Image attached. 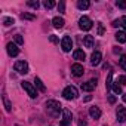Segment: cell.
<instances>
[{"label": "cell", "instance_id": "obj_1", "mask_svg": "<svg viewBox=\"0 0 126 126\" xmlns=\"http://www.w3.org/2000/svg\"><path fill=\"white\" fill-rule=\"evenodd\" d=\"M46 111H47L49 116H52V117H58V116L61 114L62 108H61V104H59L58 101H55V99H49V101L46 102Z\"/></svg>", "mask_w": 126, "mask_h": 126}, {"label": "cell", "instance_id": "obj_2", "mask_svg": "<svg viewBox=\"0 0 126 126\" xmlns=\"http://www.w3.org/2000/svg\"><path fill=\"white\" fill-rule=\"evenodd\" d=\"M62 96H64L65 99H76L79 96V92L74 86H67L64 91H62Z\"/></svg>", "mask_w": 126, "mask_h": 126}, {"label": "cell", "instance_id": "obj_3", "mask_svg": "<svg viewBox=\"0 0 126 126\" xmlns=\"http://www.w3.org/2000/svg\"><path fill=\"white\" fill-rule=\"evenodd\" d=\"M79 27L83 30V31H89L92 28V19L89 16H82L79 19Z\"/></svg>", "mask_w": 126, "mask_h": 126}, {"label": "cell", "instance_id": "obj_4", "mask_svg": "<svg viewBox=\"0 0 126 126\" xmlns=\"http://www.w3.org/2000/svg\"><path fill=\"white\" fill-rule=\"evenodd\" d=\"M21 86H22V89L28 94L30 98H36V96H37V91H36V88H34L31 83H28V82H22Z\"/></svg>", "mask_w": 126, "mask_h": 126}, {"label": "cell", "instance_id": "obj_5", "mask_svg": "<svg viewBox=\"0 0 126 126\" xmlns=\"http://www.w3.org/2000/svg\"><path fill=\"white\" fill-rule=\"evenodd\" d=\"M15 71H18L19 74H27L28 73V64L25 61H16L15 65H14Z\"/></svg>", "mask_w": 126, "mask_h": 126}, {"label": "cell", "instance_id": "obj_6", "mask_svg": "<svg viewBox=\"0 0 126 126\" xmlns=\"http://www.w3.org/2000/svg\"><path fill=\"white\" fill-rule=\"evenodd\" d=\"M61 47H62V50H64V52H70V50H71V47H73V40H71L70 36H64V37H62V40H61Z\"/></svg>", "mask_w": 126, "mask_h": 126}, {"label": "cell", "instance_id": "obj_7", "mask_svg": "<svg viewBox=\"0 0 126 126\" xmlns=\"http://www.w3.org/2000/svg\"><path fill=\"white\" fill-rule=\"evenodd\" d=\"M71 120H73V116H71L70 110H64L62 111V122H61L59 126H68L71 123Z\"/></svg>", "mask_w": 126, "mask_h": 126}, {"label": "cell", "instance_id": "obj_8", "mask_svg": "<svg viewBox=\"0 0 126 126\" xmlns=\"http://www.w3.org/2000/svg\"><path fill=\"white\" fill-rule=\"evenodd\" d=\"M71 73H73L76 77H80V76H83V73H85V70H83V65H82V64H79V62L73 64V65H71Z\"/></svg>", "mask_w": 126, "mask_h": 126}, {"label": "cell", "instance_id": "obj_9", "mask_svg": "<svg viewBox=\"0 0 126 126\" xmlns=\"http://www.w3.org/2000/svg\"><path fill=\"white\" fill-rule=\"evenodd\" d=\"M6 49H8V53L11 55V56H18V53H19V49H18V46L15 45V43H8V46H6Z\"/></svg>", "mask_w": 126, "mask_h": 126}, {"label": "cell", "instance_id": "obj_10", "mask_svg": "<svg viewBox=\"0 0 126 126\" xmlns=\"http://www.w3.org/2000/svg\"><path fill=\"white\" fill-rule=\"evenodd\" d=\"M95 86H96V80L92 79V80H89V82H86V83H82V91H85V92H91V91L95 89Z\"/></svg>", "mask_w": 126, "mask_h": 126}, {"label": "cell", "instance_id": "obj_11", "mask_svg": "<svg viewBox=\"0 0 126 126\" xmlns=\"http://www.w3.org/2000/svg\"><path fill=\"white\" fill-rule=\"evenodd\" d=\"M116 116H117V120L119 122H126V108L119 105L117 107V111H116Z\"/></svg>", "mask_w": 126, "mask_h": 126}, {"label": "cell", "instance_id": "obj_12", "mask_svg": "<svg viewBox=\"0 0 126 126\" xmlns=\"http://www.w3.org/2000/svg\"><path fill=\"white\" fill-rule=\"evenodd\" d=\"M101 59H102L101 52H99V50H95V52L92 53V56H91V64H92V65H98L99 62H101Z\"/></svg>", "mask_w": 126, "mask_h": 126}, {"label": "cell", "instance_id": "obj_13", "mask_svg": "<svg viewBox=\"0 0 126 126\" xmlns=\"http://www.w3.org/2000/svg\"><path fill=\"white\" fill-rule=\"evenodd\" d=\"M73 58L77 59V61H85V59H86V53H85L82 49H76V50L73 52Z\"/></svg>", "mask_w": 126, "mask_h": 126}, {"label": "cell", "instance_id": "obj_14", "mask_svg": "<svg viewBox=\"0 0 126 126\" xmlns=\"http://www.w3.org/2000/svg\"><path fill=\"white\" fill-rule=\"evenodd\" d=\"M89 114H91L92 119H99L101 117V110L98 107H91L89 108Z\"/></svg>", "mask_w": 126, "mask_h": 126}, {"label": "cell", "instance_id": "obj_15", "mask_svg": "<svg viewBox=\"0 0 126 126\" xmlns=\"http://www.w3.org/2000/svg\"><path fill=\"white\" fill-rule=\"evenodd\" d=\"M52 24H53L55 28H62V27H64V24H65V21L62 19V18H59V16H55L52 19Z\"/></svg>", "mask_w": 126, "mask_h": 126}, {"label": "cell", "instance_id": "obj_16", "mask_svg": "<svg viewBox=\"0 0 126 126\" xmlns=\"http://www.w3.org/2000/svg\"><path fill=\"white\" fill-rule=\"evenodd\" d=\"M83 45H85V47H94V36H85V39H83Z\"/></svg>", "mask_w": 126, "mask_h": 126}, {"label": "cell", "instance_id": "obj_17", "mask_svg": "<svg viewBox=\"0 0 126 126\" xmlns=\"http://www.w3.org/2000/svg\"><path fill=\"white\" fill-rule=\"evenodd\" d=\"M116 40L119 43H126V33L125 31H117L116 33Z\"/></svg>", "mask_w": 126, "mask_h": 126}, {"label": "cell", "instance_id": "obj_18", "mask_svg": "<svg viewBox=\"0 0 126 126\" xmlns=\"http://www.w3.org/2000/svg\"><path fill=\"white\" fill-rule=\"evenodd\" d=\"M89 6H91V3L88 2V0H79V2H77V8H79V9H82V11L88 9Z\"/></svg>", "mask_w": 126, "mask_h": 126}, {"label": "cell", "instance_id": "obj_19", "mask_svg": "<svg viewBox=\"0 0 126 126\" xmlns=\"http://www.w3.org/2000/svg\"><path fill=\"white\" fill-rule=\"evenodd\" d=\"M105 88H107V91L113 88V74H111V73H108V76H107V80H105Z\"/></svg>", "mask_w": 126, "mask_h": 126}, {"label": "cell", "instance_id": "obj_20", "mask_svg": "<svg viewBox=\"0 0 126 126\" xmlns=\"http://www.w3.org/2000/svg\"><path fill=\"white\" fill-rule=\"evenodd\" d=\"M3 102H5V107H6V111H11L12 110V104L9 102V99H8V96H6V94H3Z\"/></svg>", "mask_w": 126, "mask_h": 126}, {"label": "cell", "instance_id": "obj_21", "mask_svg": "<svg viewBox=\"0 0 126 126\" xmlns=\"http://www.w3.org/2000/svg\"><path fill=\"white\" fill-rule=\"evenodd\" d=\"M34 82H36V86H37V88H39V89H40L42 92H45V91H46V88H45V85L42 83V80H40L39 77H36V79H34Z\"/></svg>", "mask_w": 126, "mask_h": 126}, {"label": "cell", "instance_id": "obj_22", "mask_svg": "<svg viewBox=\"0 0 126 126\" xmlns=\"http://www.w3.org/2000/svg\"><path fill=\"white\" fill-rule=\"evenodd\" d=\"M111 89H113V91H114V94H117V95H119V94H122V86H120L117 82H116V83H113V88H111Z\"/></svg>", "mask_w": 126, "mask_h": 126}, {"label": "cell", "instance_id": "obj_23", "mask_svg": "<svg viewBox=\"0 0 126 126\" xmlns=\"http://www.w3.org/2000/svg\"><path fill=\"white\" fill-rule=\"evenodd\" d=\"M43 6H45L46 9H52V8L55 6V2H52V0H45V2H43Z\"/></svg>", "mask_w": 126, "mask_h": 126}, {"label": "cell", "instance_id": "obj_24", "mask_svg": "<svg viewBox=\"0 0 126 126\" xmlns=\"http://www.w3.org/2000/svg\"><path fill=\"white\" fill-rule=\"evenodd\" d=\"M119 64H120V67H122V68L126 71V56H125V55H122V56H120V59H119Z\"/></svg>", "mask_w": 126, "mask_h": 126}, {"label": "cell", "instance_id": "obj_25", "mask_svg": "<svg viewBox=\"0 0 126 126\" xmlns=\"http://www.w3.org/2000/svg\"><path fill=\"white\" fill-rule=\"evenodd\" d=\"M58 12L59 14H65V2H59L58 3Z\"/></svg>", "mask_w": 126, "mask_h": 126}, {"label": "cell", "instance_id": "obj_26", "mask_svg": "<svg viewBox=\"0 0 126 126\" xmlns=\"http://www.w3.org/2000/svg\"><path fill=\"white\" fill-rule=\"evenodd\" d=\"M21 18H22V19H30V21H33V19H36V15H33V14H21Z\"/></svg>", "mask_w": 126, "mask_h": 126}, {"label": "cell", "instance_id": "obj_27", "mask_svg": "<svg viewBox=\"0 0 126 126\" xmlns=\"http://www.w3.org/2000/svg\"><path fill=\"white\" fill-rule=\"evenodd\" d=\"M27 5L30 8H33V9H39V2H37V0H36V2H34V0H30V2H27Z\"/></svg>", "mask_w": 126, "mask_h": 126}, {"label": "cell", "instance_id": "obj_28", "mask_svg": "<svg viewBox=\"0 0 126 126\" xmlns=\"http://www.w3.org/2000/svg\"><path fill=\"white\" fill-rule=\"evenodd\" d=\"M14 22H15V21H14V18H9V16H8V18H5V19H3V24H5V25H6V27H9V25H12V24H14Z\"/></svg>", "mask_w": 126, "mask_h": 126}, {"label": "cell", "instance_id": "obj_29", "mask_svg": "<svg viewBox=\"0 0 126 126\" xmlns=\"http://www.w3.org/2000/svg\"><path fill=\"white\" fill-rule=\"evenodd\" d=\"M15 42H16V45H22V43H24L22 36H21V34H16V36H15Z\"/></svg>", "mask_w": 126, "mask_h": 126}, {"label": "cell", "instance_id": "obj_30", "mask_svg": "<svg viewBox=\"0 0 126 126\" xmlns=\"http://www.w3.org/2000/svg\"><path fill=\"white\" fill-rule=\"evenodd\" d=\"M117 83H120V86H122V85H126V76H120V77L117 79Z\"/></svg>", "mask_w": 126, "mask_h": 126}, {"label": "cell", "instance_id": "obj_31", "mask_svg": "<svg viewBox=\"0 0 126 126\" xmlns=\"http://www.w3.org/2000/svg\"><path fill=\"white\" fill-rule=\"evenodd\" d=\"M120 25H122V27L125 28V33H126V15L120 18Z\"/></svg>", "mask_w": 126, "mask_h": 126}, {"label": "cell", "instance_id": "obj_32", "mask_svg": "<svg viewBox=\"0 0 126 126\" xmlns=\"http://www.w3.org/2000/svg\"><path fill=\"white\" fill-rule=\"evenodd\" d=\"M116 6L120 9H126V2H116Z\"/></svg>", "mask_w": 126, "mask_h": 126}, {"label": "cell", "instance_id": "obj_33", "mask_svg": "<svg viewBox=\"0 0 126 126\" xmlns=\"http://www.w3.org/2000/svg\"><path fill=\"white\" fill-rule=\"evenodd\" d=\"M98 34H99V36H102V34H104V27H102V24H101V22H98Z\"/></svg>", "mask_w": 126, "mask_h": 126}, {"label": "cell", "instance_id": "obj_34", "mask_svg": "<svg viewBox=\"0 0 126 126\" xmlns=\"http://www.w3.org/2000/svg\"><path fill=\"white\" fill-rule=\"evenodd\" d=\"M49 40H50L52 43H58V37H56V36H49Z\"/></svg>", "mask_w": 126, "mask_h": 126}, {"label": "cell", "instance_id": "obj_35", "mask_svg": "<svg viewBox=\"0 0 126 126\" xmlns=\"http://www.w3.org/2000/svg\"><path fill=\"white\" fill-rule=\"evenodd\" d=\"M108 101H110V104H114V102H116V96H114V95H110V96H108Z\"/></svg>", "mask_w": 126, "mask_h": 126}, {"label": "cell", "instance_id": "obj_36", "mask_svg": "<svg viewBox=\"0 0 126 126\" xmlns=\"http://www.w3.org/2000/svg\"><path fill=\"white\" fill-rule=\"evenodd\" d=\"M120 25V19H116L114 22H113V27H119Z\"/></svg>", "mask_w": 126, "mask_h": 126}, {"label": "cell", "instance_id": "obj_37", "mask_svg": "<svg viewBox=\"0 0 126 126\" xmlns=\"http://www.w3.org/2000/svg\"><path fill=\"white\" fill-rule=\"evenodd\" d=\"M91 99H92V96H91V95H88V96L85 98V101H86V102H88V101H91Z\"/></svg>", "mask_w": 126, "mask_h": 126}, {"label": "cell", "instance_id": "obj_38", "mask_svg": "<svg viewBox=\"0 0 126 126\" xmlns=\"http://www.w3.org/2000/svg\"><path fill=\"white\" fill-rule=\"evenodd\" d=\"M123 101L126 102V94H123Z\"/></svg>", "mask_w": 126, "mask_h": 126}]
</instances>
